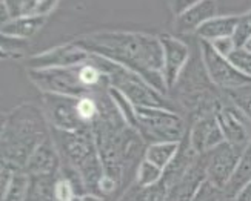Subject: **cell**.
Returning a JSON list of instances; mask_svg holds the SVG:
<instances>
[{
	"label": "cell",
	"instance_id": "obj_1",
	"mask_svg": "<svg viewBox=\"0 0 251 201\" xmlns=\"http://www.w3.org/2000/svg\"><path fill=\"white\" fill-rule=\"evenodd\" d=\"M74 42L91 54L136 72L160 94H167L163 51L157 36L133 31H99L77 37Z\"/></svg>",
	"mask_w": 251,
	"mask_h": 201
},
{
	"label": "cell",
	"instance_id": "obj_2",
	"mask_svg": "<svg viewBox=\"0 0 251 201\" xmlns=\"http://www.w3.org/2000/svg\"><path fill=\"white\" fill-rule=\"evenodd\" d=\"M51 137V128L43 109L24 103L3 117L2 160L24 169L29 155L42 141Z\"/></svg>",
	"mask_w": 251,
	"mask_h": 201
},
{
	"label": "cell",
	"instance_id": "obj_3",
	"mask_svg": "<svg viewBox=\"0 0 251 201\" xmlns=\"http://www.w3.org/2000/svg\"><path fill=\"white\" fill-rule=\"evenodd\" d=\"M51 137L60 154L62 164L74 167L82 175L86 189L96 191L97 183L105 175V171L93 129L59 131L51 128Z\"/></svg>",
	"mask_w": 251,
	"mask_h": 201
},
{
	"label": "cell",
	"instance_id": "obj_4",
	"mask_svg": "<svg viewBox=\"0 0 251 201\" xmlns=\"http://www.w3.org/2000/svg\"><path fill=\"white\" fill-rule=\"evenodd\" d=\"M134 114L137 131L148 144L157 141H182L188 132L182 115L173 109L134 106Z\"/></svg>",
	"mask_w": 251,
	"mask_h": 201
},
{
	"label": "cell",
	"instance_id": "obj_5",
	"mask_svg": "<svg viewBox=\"0 0 251 201\" xmlns=\"http://www.w3.org/2000/svg\"><path fill=\"white\" fill-rule=\"evenodd\" d=\"M80 66L71 68H47L28 69L31 83L39 88L43 94H56L67 97H85L94 92L80 82Z\"/></svg>",
	"mask_w": 251,
	"mask_h": 201
},
{
	"label": "cell",
	"instance_id": "obj_6",
	"mask_svg": "<svg viewBox=\"0 0 251 201\" xmlns=\"http://www.w3.org/2000/svg\"><path fill=\"white\" fill-rule=\"evenodd\" d=\"M199 46L205 72L210 82H213L216 86L225 89V91H231V89L251 85V79L239 72L228 57H224L222 54L217 52L210 42L201 40Z\"/></svg>",
	"mask_w": 251,
	"mask_h": 201
},
{
	"label": "cell",
	"instance_id": "obj_7",
	"mask_svg": "<svg viewBox=\"0 0 251 201\" xmlns=\"http://www.w3.org/2000/svg\"><path fill=\"white\" fill-rule=\"evenodd\" d=\"M244 152L245 151L237 149L230 143L224 141L217 148L203 154L202 160L205 166L206 181L224 191L228 181L231 180Z\"/></svg>",
	"mask_w": 251,
	"mask_h": 201
},
{
	"label": "cell",
	"instance_id": "obj_8",
	"mask_svg": "<svg viewBox=\"0 0 251 201\" xmlns=\"http://www.w3.org/2000/svg\"><path fill=\"white\" fill-rule=\"evenodd\" d=\"M79 97H67L56 94H43V112L50 123V128L59 131H79L86 128L77 111Z\"/></svg>",
	"mask_w": 251,
	"mask_h": 201
},
{
	"label": "cell",
	"instance_id": "obj_9",
	"mask_svg": "<svg viewBox=\"0 0 251 201\" xmlns=\"http://www.w3.org/2000/svg\"><path fill=\"white\" fill-rule=\"evenodd\" d=\"M91 52L82 48L74 40L54 46L48 51L31 55L28 59V69H47V68H71L90 62Z\"/></svg>",
	"mask_w": 251,
	"mask_h": 201
},
{
	"label": "cell",
	"instance_id": "obj_10",
	"mask_svg": "<svg viewBox=\"0 0 251 201\" xmlns=\"http://www.w3.org/2000/svg\"><path fill=\"white\" fill-rule=\"evenodd\" d=\"M216 117L219 121L224 138L231 146L245 151L251 143V123L231 102L217 103Z\"/></svg>",
	"mask_w": 251,
	"mask_h": 201
},
{
	"label": "cell",
	"instance_id": "obj_11",
	"mask_svg": "<svg viewBox=\"0 0 251 201\" xmlns=\"http://www.w3.org/2000/svg\"><path fill=\"white\" fill-rule=\"evenodd\" d=\"M159 39L163 51V79L170 91L180 80V75L190 60V48L185 42L171 34H160Z\"/></svg>",
	"mask_w": 251,
	"mask_h": 201
},
{
	"label": "cell",
	"instance_id": "obj_12",
	"mask_svg": "<svg viewBox=\"0 0 251 201\" xmlns=\"http://www.w3.org/2000/svg\"><path fill=\"white\" fill-rule=\"evenodd\" d=\"M188 138L193 148L201 155L210 152L211 149L217 148L225 141L214 111L198 115V118H196V121L188 131Z\"/></svg>",
	"mask_w": 251,
	"mask_h": 201
},
{
	"label": "cell",
	"instance_id": "obj_13",
	"mask_svg": "<svg viewBox=\"0 0 251 201\" xmlns=\"http://www.w3.org/2000/svg\"><path fill=\"white\" fill-rule=\"evenodd\" d=\"M62 166L60 154L56 148L52 137L42 141L29 155L28 161L24 166V171L31 178H47L57 177Z\"/></svg>",
	"mask_w": 251,
	"mask_h": 201
},
{
	"label": "cell",
	"instance_id": "obj_14",
	"mask_svg": "<svg viewBox=\"0 0 251 201\" xmlns=\"http://www.w3.org/2000/svg\"><path fill=\"white\" fill-rule=\"evenodd\" d=\"M199 158H201V154L193 148V144L190 143V138H188V132H187V135L180 141L177 154L174 155L171 163L163 169L162 181L168 187V191L187 175V172L198 163Z\"/></svg>",
	"mask_w": 251,
	"mask_h": 201
},
{
	"label": "cell",
	"instance_id": "obj_15",
	"mask_svg": "<svg viewBox=\"0 0 251 201\" xmlns=\"http://www.w3.org/2000/svg\"><path fill=\"white\" fill-rule=\"evenodd\" d=\"M205 181H206L205 166H203V160L201 155L198 163L187 172V175L168 191L167 201H193V198L198 195L199 189L203 186Z\"/></svg>",
	"mask_w": 251,
	"mask_h": 201
},
{
	"label": "cell",
	"instance_id": "obj_16",
	"mask_svg": "<svg viewBox=\"0 0 251 201\" xmlns=\"http://www.w3.org/2000/svg\"><path fill=\"white\" fill-rule=\"evenodd\" d=\"M216 13H217L216 0H203V2L194 5L193 8L177 16L176 20H174V28L179 32H182V34L196 32L205 22L216 17L217 16Z\"/></svg>",
	"mask_w": 251,
	"mask_h": 201
},
{
	"label": "cell",
	"instance_id": "obj_17",
	"mask_svg": "<svg viewBox=\"0 0 251 201\" xmlns=\"http://www.w3.org/2000/svg\"><path fill=\"white\" fill-rule=\"evenodd\" d=\"M47 23L45 16H28L16 17L2 25V36L17 40H29Z\"/></svg>",
	"mask_w": 251,
	"mask_h": 201
},
{
	"label": "cell",
	"instance_id": "obj_18",
	"mask_svg": "<svg viewBox=\"0 0 251 201\" xmlns=\"http://www.w3.org/2000/svg\"><path fill=\"white\" fill-rule=\"evenodd\" d=\"M237 23V16H216L196 31V36L205 42H216L219 39L233 37Z\"/></svg>",
	"mask_w": 251,
	"mask_h": 201
},
{
	"label": "cell",
	"instance_id": "obj_19",
	"mask_svg": "<svg viewBox=\"0 0 251 201\" xmlns=\"http://www.w3.org/2000/svg\"><path fill=\"white\" fill-rule=\"evenodd\" d=\"M11 19L28 16H45L59 5L60 0H3Z\"/></svg>",
	"mask_w": 251,
	"mask_h": 201
},
{
	"label": "cell",
	"instance_id": "obj_20",
	"mask_svg": "<svg viewBox=\"0 0 251 201\" xmlns=\"http://www.w3.org/2000/svg\"><path fill=\"white\" fill-rule=\"evenodd\" d=\"M250 181H251V143L242 154L241 161H239L231 180L228 181V184L224 189L225 197L231 201Z\"/></svg>",
	"mask_w": 251,
	"mask_h": 201
},
{
	"label": "cell",
	"instance_id": "obj_21",
	"mask_svg": "<svg viewBox=\"0 0 251 201\" xmlns=\"http://www.w3.org/2000/svg\"><path fill=\"white\" fill-rule=\"evenodd\" d=\"M179 146H180V141L150 143V144H147L144 158L151 161L152 164L159 166L160 169H165V167L171 163V160L174 158V155L177 154Z\"/></svg>",
	"mask_w": 251,
	"mask_h": 201
},
{
	"label": "cell",
	"instance_id": "obj_22",
	"mask_svg": "<svg viewBox=\"0 0 251 201\" xmlns=\"http://www.w3.org/2000/svg\"><path fill=\"white\" fill-rule=\"evenodd\" d=\"M31 183L32 178L24 169L17 171L6 191L2 192V201H28Z\"/></svg>",
	"mask_w": 251,
	"mask_h": 201
},
{
	"label": "cell",
	"instance_id": "obj_23",
	"mask_svg": "<svg viewBox=\"0 0 251 201\" xmlns=\"http://www.w3.org/2000/svg\"><path fill=\"white\" fill-rule=\"evenodd\" d=\"M167 198L168 187L160 181L150 187H139L134 184V187H131V191L124 195L122 201H167Z\"/></svg>",
	"mask_w": 251,
	"mask_h": 201
},
{
	"label": "cell",
	"instance_id": "obj_24",
	"mask_svg": "<svg viewBox=\"0 0 251 201\" xmlns=\"http://www.w3.org/2000/svg\"><path fill=\"white\" fill-rule=\"evenodd\" d=\"M163 169L152 164L151 161L142 158L136 167V184L139 187H150L162 181Z\"/></svg>",
	"mask_w": 251,
	"mask_h": 201
},
{
	"label": "cell",
	"instance_id": "obj_25",
	"mask_svg": "<svg viewBox=\"0 0 251 201\" xmlns=\"http://www.w3.org/2000/svg\"><path fill=\"white\" fill-rule=\"evenodd\" d=\"M85 195L80 187L75 184L70 177L57 174L54 180V201H73L74 198Z\"/></svg>",
	"mask_w": 251,
	"mask_h": 201
},
{
	"label": "cell",
	"instance_id": "obj_26",
	"mask_svg": "<svg viewBox=\"0 0 251 201\" xmlns=\"http://www.w3.org/2000/svg\"><path fill=\"white\" fill-rule=\"evenodd\" d=\"M54 180L56 177L32 178L28 201H54Z\"/></svg>",
	"mask_w": 251,
	"mask_h": 201
},
{
	"label": "cell",
	"instance_id": "obj_27",
	"mask_svg": "<svg viewBox=\"0 0 251 201\" xmlns=\"http://www.w3.org/2000/svg\"><path fill=\"white\" fill-rule=\"evenodd\" d=\"M226 92H228V100H230L251 123V85L231 89V91H226Z\"/></svg>",
	"mask_w": 251,
	"mask_h": 201
},
{
	"label": "cell",
	"instance_id": "obj_28",
	"mask_svg": "<svg viewBox=\"0 0 251 201\" xmlns=\"http://www.w3.org/2000/svg\"><path fill=\"white\" fill-rule=\"evenodd\" d=\"M251 39V9L237 16V23L233 34V40L237 48L245 46V43Z\"/></svg>",
	"mask_w": 251,
	"mask_h": 201
},
{
	"label": "cell",
	"instance_id": "obj_29",
	"mask_svg": "<svg viewBox=\"0 0 251 201\" xmlns=\"http://www.w3.org/2000/svg\"><path fill=\"white\" fill-rule=\"evenodd\" d=\"M228 60L231 62L234 68L244 74L248 79H251V52L248 49L242 48H236L230 55H228Z\"/></svg>",
	"mask_w": 251,
	"mask_h": 201
},
{
	"label": "cell",
	"instance_id": "obj_30",
	"mask_svg": "<svg viewBox=\"0 0 251 201\" xmlns=\"http://www.w3.org/2000/svg\"><path fill=\"white\" fill-rule=\"evenodd\" d=\"M119 183L114 177H110V175H103L100 180H99V183H97V195H103V197H110V195H113L117 189H119Z\"/></svg>",
	"mask_w": 251,
	"mask_h": 201
},
{
	"label": "cell",
	"instance_id": "obj_31",
	"mask_svg": "<svg viewBox=\"0 0 251 201\" xmlns=\"http://www.w3.org/2000/svg\"><path fill=\"white\" fill-rule=\"evenodd\" d=\"M201 2H203V0H168V6H170V11L174 14V17H177L182 13H185L187 9L193 8L194 5H198Z\"/></svg>",
	"mask_w": 251,
	"mask_h": 201
},
{
	"label": "cell",
	"instance_id": "obj_32",
	"mask_svg": "<svg viewBox=\"0 0 251 201\" xmlns=\"http://www.w3.org/2000/svg\"><path fill=\"white\" fill-rule=\"evenodd\" d=\"M211 45H213V48L219 52V54H222L224 57H228L237 46H236V43H234V40H233V37H225V39H219V40H216V42H211Z\"/></svg>",
	"mask_w": 251,
	"mask_h": 201
},
{
	"label": "cell",
	"instance_id": "obj_33",
	"mask_svg": "<svg viewBox=\"0 0 251 201\" xmlns=\"http://www.w3.org/2000/svg\"><path fill=\"white\" fill-rule=\"evenodd\" d=\"M231 201H251V181Z\"/></svg>",
	"mask_w": 251,
	"mask_h": 201
},
{
	"label": "cell",
	"instance_id": "obj_34",
	"mask_svg": "<svg viewBox=\"0 0 251 201\" xmlns=\"http://www.w3.org/2000/svg\"><path fill=\"white\" fill-rule=\"evenodd\" d=\"M80 201H105V200L102 198V195H96V194L90 192V194L82 195L80 197Z\"/></svg>",
	"mask_w": 251,
	"mask_h": 201
},
{
	"label": "cell",
	"instance_id": "obj_35",
	"mask_svg": "<svg viewBox=\"0 0 251 201\" xmlns=\"http://www.w3.org/2000/svg\"><path fill=\"white\" fill-rule=\"evenodd\" d=\"M244 48H245V49H248V51L251 52V39L245 43V46H244Z\"/></svg>",
	"mask_w": 251,
	"mask_h": 201
},
{
	"label": "cell",
	"instance_id": "obj_36",
	"mask_svg": "<svg viewBox=\"0 0 251 201\" xmlns=\"http://www.w3.org/2000/svg\"><path fill=\"white\" fill-rule=\"evenodd\" d=\"M73 201H80V197H77V198H74Z\"/></svg>",
	"mask_w": 251,
	"mask_h": 201
}]
</instances>
